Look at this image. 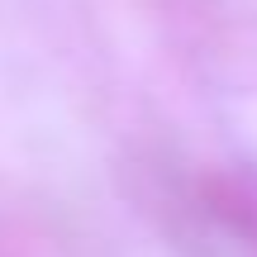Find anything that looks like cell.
<instances>
[{"mask_svg": "<svg viewBox=\"0 0 257 257\" xmlns=\"http://www.w3.org/2000/svg\"><path fill=\"white\" fill-rule=\"evenodd\" d=\"M205 205L224 229L257 252V172H219L205 181Z\"/></svg>", "mask_w": 257, "mask_h": 257, "instance_id": "cell-1", "label": "cell"}]
</instances>
